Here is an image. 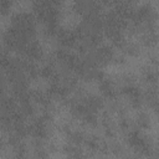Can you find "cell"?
Returning <instances> with one entry per match:
<instances>
[{
  "instance_id": "cell-1",
  "label": "cell",
  "mask_w": 159,
  "mask_h": 159,
  "mask_svg": "<svg viewBox=\"0 0 159 159\" xmlns=\"http://www.w3.org/2000/svg\"><path fill=\"white\" fill-rule=\"evenodd\" d=\"M29 40L36 37V19L29 12H17L11 19V26Z\"/></svg>"
},
{
  "instance_id": "cell-2",
  "label": "cell",
  "mask_w": 159,
  "mask_h": 159,
  "mask_svg": "<svg viewBox=\"0 0 159 159\" xmlns=\"http://www.w3.org/2000/svg\"><path fill=\"white\" fill-rule=\"evenodd\" d=\"M34 16L41 24H53L60 20V7L50 4L48 1H35L32 2Z\"/></svg>"
},
{
  "instance_id": "cell-3",
  "label": "cell",
  "mask_w": 159,
  "mask_h": 159,
  "mask_svg": "<svg viewBox=\"0 0 159 159\" xmlns=\"http://www.w3.org/2000/svg\"><path fill=\"white\" fill-rule=\"evenodd\" d=\"M29 41H31V40L26 39L24 35H21L19 31H16L12 27H9L2 34V43L7 51H16L20 53V51L24 48V46Z\"/></svg>"
},
{
  "instance_id": "cell-4",
  "label": "cell",
  "mask_w": 159,
  "mask_h": 159,
  "mask_svg": "<svg viewBox=\"0 0 159 159\" xmlns=\"http://www.w3.org/2000/svg\"><path fill=\"white\" fill-rule=\"evenodd\" d=\"M72 9L76 14L86 17L91 15H99L102 5L97 0H73Z\"/></svg>"
},
{
  "instance_id": "cell-5",
  "label": "cell",
  "mask_w": 159,
  "mask_h": 159,
  "mask_svg": "<svg viewBox=\"0 0 159 159\" xmlns=\"http://www.w3.org/2000/svg\"><path fill=\"white\" fill-rule=\"evenodd\" d=\"M119 92L129 99L130 107H133L134 109L142 108V106H143V93L135 83L122 84L120 88H119Z\"/></svg>"
},
{
  "instance_id": "cell-6",
  "label": "cell",
  "mask_w": 159,
  "mask_h": 159,
  "mask_svg": "<svg viewBox=\"0 0 159 159\" xmlns=\"http://www.w3.org/2000/svg\"><path fill=\"white\" fill-rule=\"evenodd\" d=\"M20 55H21V57H24L26 60L36 62V61H40L43 58V50H42L41 45L34 39L24 46V48L20 51Z\"/></svg>"
},
{
  "instance_id": "cell-7",
  "label": "cell",
  "mask_w": 159,
  "mask_h": 159,
  "mask_svg": "<svg viewBox=\"0 0 159 159\" xmlns=\"http://www.w3.org/2000/svg\"><path fill=\"white\" fill-rule=\"evenodd\" d=\"M56 40L61 47L68 48V50L75 48L76 45L78 43V39L73 30H67V29H61V27L56 35Z\"/></svg>"
},
{
  "instance_id": "cell-8",
  "label": "cell",
  "mask_w": 159,
  "mask_h": 159,
  "mask_svg": "<svg viewBox=\"0 0 159 159\" xmlns=\"http://www.w3.org/2000/svg\"><path fill=\"white\" fill-rule=\"evenodd\" d=\"M134 10H135V7H134L133 2H130L129 0H117L113 5L112 11L114 14H117L119 17H122L129 22L134 14Z\"/></svg>"
},
{
  "instance_id": "cell-9",
  "label": "cell",
  "mask_w": 159,
  "mask_h": 159,
  "mask_svg": "<svg viewBox=\"0 0 159 159\" xmlns=\"http://www.w3.org/2000/svg\"><path fill=\"white\" fill-rule=\"evenodd\" d=\"M99 83V91L102 93V96L108 99V101H113V99H117L118 98V94H119V91H118V87L117 84L109 80V78H103L102 81L98 82Z\"/></svg>"
},
{
  "instance_id": "cell-10",
  "label": "cell",
  "mask_w": 159,
  "mask_h": 159,
  "mask_svg": "<svg viewBox=\"0 0 159 159\" xmlns=\"http://www.w3.org/2000/svg\"><path fill=\"white\" fill-rule=\"evenodd\" d=\"M30 97H31L32 102L41 106L43 108V111L50 112L52 109V98L47 92H43L40 89H32V91H30Z\"/></svg>"
},
{
  "instance_id": "cell-11",
  "label": "cell",
  "mask_w": 159,
  "mask_h": 159,
  "mask_svg": "<svg viewBox=\"0 0 159 159\" xmlns=\"http://www.w3.org/2000/svg\"><path fill=\"white\" fill-rule=\"evenodd\" d=\"M143 102H147V104L157 111L158 108V91H157V84H152L147 88V91L143 93Z\"/></svg>"
},
{
  "instance_id": "cell-12",
  "label": "cell",
  "mask_w": 159,
  "mask_h": 159,
  "mask_svg": "<svg viewBox=\"0 0 159 159\" xmlns=\"http://www.w3.org/2000/svg\"><path fill=\"white\" fill-rule=\"evenodd\" d=\"M140 41L147 47H153L158 41V35L155 30H145L140 35Z\"/></svg>"
},
{
  "instance_id": "cell-13",
  "label": "cell",
  "mask_w": 159,
  "mask_h": 159,
  "mask_svg": "<svg viewBox=\"0 0 159 159\" xmlns=\"http://www.w3.org/2000/svg\"><path fill=\"white\" fill-rule=\"evenodd\" d=\"M142 77H143V81L145 83H148L149 86L152 84H157V81H158V73L155 70L148 67V68H144L143 72H142Z\"/></svg>"
},
{
  "instance_id": "cell-14",
  "label": "cell",
  "mask_w": 159,
  "mask_h": 159,
  "mask_svg": "<svg viewBox=\"0 0 159 159\" xmlns=\"http://www.w3.org/2000/svg\"><path fill=\"white\" fill-rule=\"evenodd\" d=\"M67 137H68V140H70L71 144L78 145V147L83 144L84 138H86L84 133H83V132H80V130H71V132L67 134Z\"/></svg>"
},
{
  "instance_id": "cell-15",
  "label": "cell",
  "mask_w": 159,
  "mask_h": 159,
  "mask_svg": "<svg viewBox=\"0 0 159 159\" xmlns=\"http://www.w3.org/2000/svg\"><path fill=\"white\" fill-rule=\"evenodd\" d=\"M80 120H81L84 125H87V127H89V128H94V127H97V124H98V116H97V113H94V112H88V113H86Z\"/></svg>"
},
{
  "instance_id": "cell-16",
  "label": "cell",
  "mask_w": 159,
  "mask_h": 159,
  "mask_svg": "<svg viewBox=\"0 0 159 159\" xmlns=\"http://www.w3.org/2000/svg\"><path fill=\"white\" fill-rule=\"evenodd\" d=\"M135 124H137L138 129H148L150 127V118H149V116L145 112H140L137 116Z\"/></svg>"
},
{
  "instance_id": "cell-17",
  "label": "cell",
  "mask_w": 159,
  "mask_h": 159,
  "mask_svg": "<svg viewBox=\"0 0 159 159\" xmlns=\"http://www.w3.org/2000/svg\"><path fill=\"white\" fill-rule=\"evenodd\" d=\"M122 51L124 52V53H127V55H129V56H138L139 55V46L137 45V43H133V42H125V45H124V47L122 48Z\"/></svg>"
},
{
  "instance_id": "cell-18",
  "label": "cell",
  "mask_w": 159,
  "mask_h": 159,
  "mask_svg": "<svg viewBox=\"0 0 159 159\" xmlns=\"http://www.w3.org/2000/svg\"><path fill=\"white\" fill-rule=\"evenodd\" d=\"M63 150H65V153H66L67 155L73 157V158H78V157H82V155H83V153H82V150L80 149L78 145H73V144L66 145V147L63 148Z\"/></svg>"
},
{
  "instance_id": "cell-19",
  "label": "cell",
  "mask_w": 159,
  "mask_h": 159,
  "mask_svg": "<svg viewBox=\"0 0 159 159\" xmlns=\"http://www.w3.org/2000/svg\"><path fill=\"white\" fill-rule=\"evenodd\" d=\"M12 149H14V154H15V157H17V158H24V157H26V145L24 144V142L21 140V142H19L17 144H15L14 147H12Z\"/></svg>"
},
{
  "instance_id": "cell-20",
  "label": "cell",
  "mask_w": 159,
  "mask_h": 159,
  "mask_svg": "<svg viewBox=\"0 0 159 159\" xmlns=\"http://www.w3.org/2000/svg\"><path fill=\"white\" fill-rule=\"evenodd\" d=\"M14 0H0V16H6L12 6Z\"/></svg>"
},
{
  "instance_id": "cell-21",
  "label": "cell",
  "mask_w": 159,
  "mask_h": 159,
  "mask_svg": "<svg viewBox=\"0 0 159 159\" xmlns=\"http://www.w3.org/2000/svg\"><path fill=\"white\" fill-rule=\"evenodd\" d=\"M118 125H119V129H120L122 132H124V133H127L129 129H132V123H130V120H129L127 117H124V116H120V117H119Z\"/></svg>"
},
{
  "instance_id": "cell-22",
  "label": "cell",
  "mask_w": 159,
  "mask_h": 159,
  "mask_svg": "<svg viewBox=\"0 0 159 159\" xmlns=\"http://www.w3.org/2000/svg\"><path fill=\"white\" fill-rule=\"evenodd\" d=\"M102 6H113L117 0H97Z\"/></svg>"
},
{
  "instance_id": "cell-23",
  "label": "cell",
  "mask_w": 159,
  "mask_h": 159,
  "mask_svg": "<svg viewBox=\"0 0 159 159\" xmlns=\"http://www.w3.org/2000/svg\"><path fill=\"white\" fill-rule=\"evenodd\" d=\"M2 148H4V143H2L1 140H0V152L2 150Z\"/></svg>"
},
{
  "instance_id": "cell-24",
  "label": "cell",
  "mask_w": 159,
  "mask_h": 159,
  "mask_svg": "<svg viewBox=\"0 0 159 159\" xmlns=\"http://www.w3.org/2000/svg\"><path fill=\"white\" fill-rule=\"evenodd\" d=\"M129 1H130V2H133V4H134V2H137V1H139V0H129Z\"/></svg>"
},
{
  "instance_id": "cell-25",
  "label": "cell",
  "mask_w": 159,
  "mask_h": 159,
  "mask_svg": "<svg viewBox=\"0 0 159 159\" xmlns=\"http://www.w3.org/2000/svg\"><path fill=\"white\" fill-rule=\"evenodd\" d=\"M0 130H1V128H0Z\"/></svg>"
}]
</instances>
